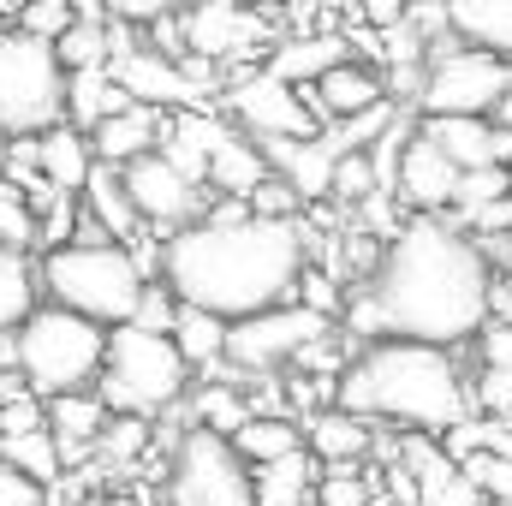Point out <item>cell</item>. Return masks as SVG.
Wrapping results in <instances>:
<instances>
[{"label": "cell", "mask_w": 512, "mask_h": 506, "mask_svg": "<svg viewBox=\"0 0 512 506\" xmlns=\"http://www.w3.org/2000/svg\"><path fill=\"white\" fill-rule=\"evenodd\" d=\"M471 405H477L483 417H501V423H512V370L483 364V376L471 381Z\"/></svg>", "instance_id": "obj_42"}, {"label": "cell", "mask_w": 512, "mask_h": 506, "mask_svg": "<svg viewBox=\"0 0 512 506\" xmlns=\"http://www.w3.org/2000/svg\"><path fill=\"white\" fill-rule=\"evenodd\" d=\"M268 173H274V167H268L262 143H256L245 126H233L215 143V155H209V191H221V197H245V203H251V191Z\"/></svg>", "instance_id": "obj_22"}, {"label": "cell", "mask_w": 512, "mask_h": 506, "mask_svg": "<svg viewBox=\"0 0 512 506\" xmlns=\"http://www.w3.org/2000/svg\"><path fill=\"white\" fill-rule=\"evenodd\" d=\"M84 209H90L120 245H131V239L143 233V215H137V203H131V191H126V173H120L114 161H96V173L84 179Z\"/></svg>", "instance_id": "obj_25"}, {"label": "cell", "mask_w": 512, "mask_h": 506, "mask_svg": "<svg viewBox=\"0 0 512 506\" xmlns=\"http://www.w3.org/2000/svg\"><path fill=\"white\" fill-rule=\"evenodd\" d=\"M256 143H262L268 167H274L304 203L334 197V167H340V155H334L322 137H256Z\"/></svg>", "instance_id": "obj_16"}, {"label": "cell", "mask_w": 512, "mask_h": 506, "mask_svg": "<svg viewBox=\"0 0 512 506\" xmlns=\"http://www.w3.org/2000/svg\"><path fill=\"white\" fill-rule=\"evenodd\" d=\"M507 179H512V167H507Z\"/></svg>", "instance_id": "obj_59"}, {"label": "cell", "mask_w": 512, "mask_h": 506, "mask_svg": "<svg viewBox=\"0 0 512 506\" xmlns=\"http://www.w3.org/2000/svg\"><path fill=\"white\" fill-rule=\"evenodd\" d=\"M0 245L6 251H42V209L18 179H0Z\"/></svg>", "instance_id": "obj_33"}, {"label": "cell", "mask_w": 512, "mask_h": 506, "mask_svg": "<svg viewBox=\"0 0 512 506\" xmlns=\"http://www.w3.org/2000/svg\"><path fill=\"white\" fill-rule=\"evenodd\" d=\"M54 48H60V66H66V72L108 66V60H114V18H78Z\"/></svg>", "instance_id": "obj_34"}, {"label": "cell", "mask_w": 512, "mask_h": 506, "mask_svg": "<svg viewBox=\"0 0 512 506\" xmlns=\"http://www.w3.org/2000/svg\"><path fill=\"white\" fill-rule=\"evenodd\" d=\"M405 506H477V489L459 477V483H447V489H423L417 501H405Z\"/></svg>", "instance_id": "obj_52"}, {"label": "cell", "mask_w": 512, "mask_h": 506, "mask_svg": "<svg viewBox=\"0 0 512 506\" xmlns=\"http://www.w3.org/2000/svg\"><path fill=\"white\" fill-rule=\"evenodd\" d=\"M322 489V459L310 447L256 465V506H310Z\"/></svg>", "instance_id": "obj_24"}, {"label": "cell", "mask_w": 512, "mask_h": 506, "mask_svg": "<svg viewBox=\"0 0 512 506\" xmlns=\"http://www.w3.org/2000/svg\"><path fill=\"white\" fill-rule=\"evenodd\" d=\"M78 191H60L48 209H42V251H60V245H72V233H78Z\"/></svg>", "instance_id": "obj_44"}, {"label": "cell", "mask_w": 512, "mask_h": 506, "mask_svg": "<svg viewBox=\"0 0 512 506\" xmlns=\"http://www.w3.org/2000/svg\"><path fill=\"white\" fill-rule=\"evenodd\" d=\"M495 316V268L477 233L417 215L382 251V268L346 304V328L370 340L465 346Z\"/></svg>", "instance_id": "obj_1"}, {"label": "cell", "mask_w": 512, "mask_h": 506, "mask_svg": "<svg viewBox=\"0 0 512 506\" xmlns=\"http://www.w3.org/2000/svg\"><path fill=\"white\" fill-rule=\"evenodd\" d=\"M316 506H370V477H358L352 465H328L322 489H316Z\"/></svg>", "instance_id": "obj_43"}, {"label": "cell", "mask_w": 512, "mask_h": 506, "mask_svg": "<svg viewBox=\"0 0 512 506\" xmlns=\"http://www.w3.org/2000/svg\"><path fill=\"white\" fill-rule=\"evenodd\" d=\"M358 18H364L370 30H393V24L411 18V0H358Z\"/></svg>", "instance_id": "obj_51"}, {"label": "cell", "mask_w": 512, "mask_h": 506, "mask_svg": "<svg viewBox=\"0 0 512 506\" xmlns=\"http://www.w3.org/2000/svg\"><path fill=\"white\" fill-rule=\"evenodd\" d=\"M149 417H137V411H114L108 417V429L96 435V465H114V471H126L131 459L149 447Z\"/></svg>", "instance_id": "obj_35"}, {"label": "cell", "mask_w": 512, "mask_h": 506, "mask_svg": "<svg viewBox=\"0 0 512 506\" xmlns=\"http://www.w3.org/2000/svg\"><path fill=\"white\" fill-rule=\"evenodd\" d=\"M459 179H465V167L429 137V131L417 126L411 131V143H405V161H399V191L393 197H405L417 215H435V209H453V197H459Z\"/></svg>", "instance_id": "obj_15"}, {"label": "cell", "mask_w": 512, "mask_h": 506, "mask_svg": "<svg viewBox=\"0 0 512 506\" xmlns=\"http://www.w3.org/2000/svg\"><path fill=\"white\" fill-rule=\"evenodd\" d=\"M334 66H346V36H334V30H298V36H286V42H274L268 48V72L274 78H286V84H316V78H328Z\"/></svg>", "instance_id": "obj_18"}, {"label": "cell", "mask_w": 512, "mask_h": 506, "mask_svg": "<svg viewBox=\"0 0 512 506\" xmlns=\"http://www.w3.org/2000/svg\"><path fill=\"white\" fill-rule=\"evenodd\" d=\"M376 191H382V179H376V161H370V155H340V167H334V197L364 209Z\"/></svg>", "instance_id": "obj_40"}, {"label": "cell", "mask_w": 512, "mask_h": 506, "mask_svg": "<svg viewBox=\"0 0 512 506\" xmlns=\"http://www.w3.org/2000/svg\"><path fill=\"white\" fill-rule=\"evenodd\" d=\"M447 18L459 42L512 60V0H447Z\"/></svg>", "instance_id": "obj_27"}, {"label": "cell", "mask_w": 512, "mask_h": 506, "mask_svg": "<svg viewBox=\"0 0 512 506\" xmlns=\"http://www.w3.org/2000/svg\"><path fill=\"white\" fill-rule=\"evenodd\" d=\"M251 209L256 215H268V221H298V209H304V197L280 179V173H268L262 185L251 191Z\"/></svg>", "instance_id": "obj_45"}, {"label": "cell", "mask_w": 512, "mask_h": 506, "mask_svg": "<svg viewBox=\"0 0 512 506\" xmlns=\"http://www.w3.org/2000/svg\"><path fill=\"white\" fill-rule=\"evenodd\" d=\"M167 131H173V108H149V102H131L126 114L102 120V126L90 131V137H96V155H102V161L126 167V161H137V155L161 149V143H167Z\"/></svg>", "instance_id": "obj_17"}, {"label": "cell", "mask_w": 512, "mask_h": 506, "mask_svg": "<svg viewBox=\"0 0 512 506\" xmlns=\"http://www.w3.org/2000/svg\"><path fill=\"white\" fill-rule=\"evenodd\" d=\"M72 72L60 48L30 30H0V137H42L66 120Z\"/></svg>", "instance_id": "obj_7"}, {"label": "cell", "mask_w": 512, "mask_h": 506, "mask_svg": "<svg viewBox=\"0 0 512 506\" xmlns=\"http://www.w3.org/2000/svg\"><path fill=\"white\" fill-rule=\"evenodd\" d=\"M143 262L131 245L120 239H102V245H60V251H42V292L78 316H96L102 328H120L137 316L143 304Z\"/></svg>", "instance_id": "obj_4"}, {"label": "cell", "mask_w": 512, "mask_h": 506, "mask_svg": "<svg viewBox=\"0 0 512 506\" xmlns=\"http://www.w3.org/2000/svg\"><path fill=\"white\" fill-rule=\"evenodd\" d=\"M233 441H239V453H245L251 465H268V459H286V453L310 447V441H304V423H298V417H280V411H256Z\"/></svg>", "instance_id": "obj_30"}, {"label": "cell", "mask_w": 512, "mask_h": 506, "mask_svg": "<svg viewBox=\"0 0 512 506\" xmlns=\"http://www.w3.org/2000/svg\"><path fill=\"white\" fill-rule=\"evenodd\" d=\"M340 405L358 417L405 423L417 435H447L471 411V387L453 364V346L429 340H370L346 376H340Z\"/></svg>", "instance_id": "obj_3"}, {"label": "cell", "mask_w": 512, "mask_h": 506, "mask_svg": "<svg viewBox=\"0 0 512 506\" xmlns=\"http://www.w3.org/2000/svg\"><path fill=\"white\" fill-rule=\"evenodd\" d=\"M96 393L114 411H137V417L173 411L191 393V358L179 352L173 334H149L137 322H120L108 340V370L96 381Z\"/></svg>", "instance_id": "obj_6"}, {"label": "cell", "mask_w": 512, "mask_h": 506, "mask_svg": "<svg viewBox=\"0 0 512 506\" xmlns=\"http://www.w3.org/2000/svg\"><path fill=\"white\" fill-rule=\"evenodd\" d=\"M42 143V179L54 185V191H84V179L96 173V137L84 126H72V120H60L54 131H42L36 137Z\"/></svg>", "instance_id": "obj_23"}, {"label": "cell", "mask_w": 512, "mask_h": 506, "mask_svg": "<svg viewBox=\"0 0 512 506\" xmlns=\"http://www.w3.org/2000/svg\"><path fill=\"white\" fill-rule=\"evenodd\" d=\"M36 286H42V268H30V251H6L0 245V328H24L30 322Z\"/></svg>", "instance_id": "obj_32"}, {"label": "cell", "mask_w": 512, "mask_h": 506, "mask_svg": "<svg viewBox=\"0 0 512 506\" xmlns=\"http://www.w3.org/2000/svg\"><path fill=\"white\" fill-rule=\"evenodd\" d=\"M477 352H483V364H495V370H512V322H507V316H495V322L477 334Z\"/></svg>", "instance_id": "obj_50"}, {"label": "cell", "mask_w": 512, "mask_h": 506, "mask_svg": "<svg viewBox=\"0 0 512 506\" xmlns=\"http://www.w3.org/2000/svg\"><path fill=\"white\" fill-rule=\"evenodd\" d=\"M245 6H274V0H245Z\"/></svg>", "instance_id": "obj_56"}, {"label": "cell", "mask_w": 512, "mask_h": 506, "mask_svg": "<svg viewBox=\"0 0 512 506\" xmlns=\"http://www.w3.org/2000/svg\"><path fill=\"white\" fill-rule=\"evenodd\" d=\"M84 506H108V501H84Z\"/></svg>", "instance_id": "obj_57"}, {"label": "cell", "mask_w": 512, "mask_h": 506, "mask_svg": "<svg viewBox=\"0 0 512 506\" xmlns=\"http://www.w3.org/2000/svg\"><path fill=\"white\" fill-rule=\"evenodd\" d=\"M251 417H256V405L239 393V381H203L191 393V423H203L215 435H239Z\"/></svg>", "instance_id": "obj_31"}, {"label": "cell", "mask_w": 512, "mask_h": 506, "mask_svg": "<svg viewBox=\"0 0 512 506\" xmlns=\"http://www.w3.org/2000/svg\"><path fill=\"white\" fill-rule=\"evenodd\" d=\"M399 114H393V102H382V108H370V114H352V120H334V126L322 131V143L334 149V155H364L376 137H382L387 126H393Z\"/></svg>", "instance_id": "obj_37"}, {"label": "cell", "mask_w": 512, "mask_h": 506, "mask_svg": "<svg viewBox=\"0 0 512 506\" xmlns=\"http://www.w3.org/2000/svg\"><path fill=\"white\" fill-rule=\"evenodd\" d=\"M489 506H507V501H489Z\"/></svg>", "instance_id": "obj_58"}, {"label": "cell", "mask_w": 512, "mask_h": 506, "mask_svg": "<svg viewBox=\"0 0 512 506\" xmlns=\"http://www.w3.org/2000/svg\"><path fill=\"white\" fill-rule=\"evenodd\" d=\"M459 471H465V483H471L477 495L512 506V459L507 453H471V459H459Z\"/></svg>", "instance_id": "obj_38"}, {"label": "cell", "mask_w": 512, "mask_h": 506, "mask_svg": "<svg viewBox=\"0 0 512 506\" xmlns=\"http://www.w3.org/2000/svg\"><path fill=\"white\" fill-rule=\"evenodd\" d=\"M387 90L376 72H364V66H334L328 78H316L310 84V108H316V120H322V131L334 126V120H352V114H370V108H382Z\"/></svg>", "instance_id": "obj_20"}, {"label": "cell", "mask_w": 512, "mask_h": 506, "mask_svg": "<svg viewBox=\"0 0 512 506\" xmlns=\"http://www.w3.org/2000/svg\"><path fill=\"white\" fill-rule=\"evenodd\" d=\"M179 304H185V298H179L167 280H149V286H143V304H137V316H131V322H137V328H149V334H173Z\"/></svg>", "instance_id": "obj_41"}, {"label": "cell", "mask_w": 512, "mask_h": 506, "mask_svg": "<svg viewBox=\"0 0 512 506\" xmlns=\"http://www.w3.org/2000/svg\"><path fill=\"white\" fill-rule=\"evenodd\" d=\"M507 90H512V66L501 54L435 42L423 90H417V108H423V120L429 114H495Z\"/></svg>", "instance_id": "obj_9"}, {"label": "cell", "mask_w": 512, "mask_h": 506, "mask_svg": "<svg viewBox=\"0 0 512 506\" xmlns=\"http://www.w3.org/2000/svg\"><path fill=\"white\" fill-rule=\"evenodd\" d=\"M227 114L251 137H322V120H316L310 96L298 84L274 78V72H239L227 84Z\"/></svg>", "instance_id": "obj_11"}, {"label": "cell", "mask_w": 512, "mask_h": 506, "mask_svg": "<svg viewBox=\"0 0 512 506\" xmlns=\"http://www.w3.org/2000/svg\"><path fill=\"white\" fill-rule=\"evenodd\" d=\"M72 24H78V0H24V12H18V30L48 36V42H60Z\"/></svg>", "instance_id": "obj_39"}, {"label": "cell", "mask_w": 512, "mask_h": 506, "mask_svg": "<svg viewBox=\"0 0 512 506\" xmlns=\"http://www.w3.org/2000/svg\"><path fill=\"white\" fill-rule=\"evenodd\" d=\"M304 256H310L304 221H268V215L191 221V227H173L161 280L185 304H203V310L239 322V316L298 298V280L310 268Z\"/></svg>", "instance_id": "obj_2"}, {"label": "cell", "mask_w": 512, "mask_h": 506, "mask_svg": "<svg viewBox=\"0 0 512 506\" xmlns=\"http://www.w3.org/2000/svg\"><path fill=\"white\" fill-rule=\"evenodd\" d=\"M185 42H191V54L227 66V60H245L256 42H268V24L245 0H197L185 12Z\"/></svg>", "instance_id": "obj_14"}, {"label": "cell", "mask_w": 512, "mask_h": 506, "mask_svg": "<svg viewBox=\"0 0 512 506\" xmlns=\"http://www.w3.org/2000/svg\"><path fill=\"white\" fill-rule=\"evenodd\" d=\"M334 316L310 310V304H274V310H256V316H239L227 328V370L233 376H262L274 364H292L304 358L310 346L334 340L328 334Z\"/></svg>", "instance_id": "obj_10"}, {"label": "cell", "mask_w": 512, "mask_h": 506, "mask_svg": "<svg viewBox=\"0 0 512 506\" xmlns=\"http://www.w3.org/2000/svg\"><path fill=\"white\" fill-rule=\"evenodd\" d=\"M0 506H48V489L36 477H24L12 459H0Z\"/></svg>", "instance_id": "obj_48"}, {"label": "cell", "mask_w": 512, "mask_h": 506, "mask_svg": "<svg viewBox=\"0 0 512 506\" xmlns=\"http://www.w3.org/2000/svg\"><path fill=\"white\" fill-rule=\"evenodd\" d=\"M167 506H256V465L239 453L233 435L191 423L173 441Z\"/></svg>", "instance_id": "obj_8"}, {"label": "cell", "mask_w": 512, "mask_h": 506, "mask_svg": "<svg viewBox=\"0 0 512 506\" xmlns=\"http://www.w3.org/2000/svg\"><path fill=\"white\" fill-rule=\"evenodd\" d=\"M340 280L328 274V268H304V280H298V304H310V310H322V316H340V292H334Z\"/></svg>", "instance_id": "obj_49"}, {"label": "cell", "mask_w": 512, "mask_h": 506, "mask_svg": "<svg viewBox=\"0 0 512 506\" xmlns=\"http://www.w3.org/2000/svg\"><path fill=\"white\" fill-rule=\"evenodd\" d=\"M495 120H501V126H512V90L501 96V108H495Z\"/></svg>", "instance_id": "obj_55"}, {"label": "cell", "mask_w": 512, "mask_h": 506, "mask_svg": "<svg viewBox=\"0 0 512 506\" xmlns=\"http://www.w3.org/2000/svg\"><path fill=\"white\" fill-rule=\"evenodd\" d=\"M108 340H114V328H102L96 316H78L66 304H42L18 328V376L42 399L84 393L108 370Z\"/></svg>", "instance_id": "obj_5"}, {"label": "cell", "mask_w": 512, "mask_h": 506, "mask_svg": "<svg viewBox=\"0 0 512 506\" xmlns=\"http://www.w3.org/2000/svg\"><path fill=\"white\" fill-rule=\"evenodd\" d=\"M108 66H114V78L131 90V102L173 108V114H179V108H209V84H197L191 66L173 60V54H161V48H126V54H114Z\"/></svg>", "instance_id": "obj_13"}, {"label": "cell", "mask_w": 512, "mask_h": 506, "mask_svg": "<svg viewBox=\"0 0 512 506\" xmlns=\"http://www.w3.org/2000/svg\"><path fill=\"white\" fill-rule=\"evenodd\" d=\"M495 262L507 268V280H512V233H507V239H495Z\"/></svg>", "instance_id": "obj_54"}, {"label": "cell", "mask_w": 512, "mask_h": 506, "mask_svg": "<svg viewBox=\"0 0 512 506\" xmlns=\"http://www.w3.org/2000/svg\"><path fill=\"white\" fill-rule=\"evenodd\" d=\"M304 441H310V453L322 465H358L376 447V429H370V417H358L346 405H328V411L304 417Z\"/></svg>", "instance_id": "obj_21"}, {"label": "cell", "mask_w": 512, "mask_h": 506, "mask_svg": "<svg viewBox=\"0 0 512 506\" xmlns=\"http://www.w3.org/2000/svg\"><path fill=\"white\" fill-rule=\"evenodd\" d=\"M161 155L185 173V179H197V185H209V149L197 143V137H185V131L173 126L167 131V143H161Z\"/></svg>", "instance_id": "obj_47"}, {"label": "cell", "mask_w": 512, "mask_h": 506, "mask_svg": "<svg viewBox=\"0 0 512 506\" xmlns=\"http://www.w3.org/2000/svg\"><path fill=\"white\" fill-rule=\"evenodd\" d=\"M227 316L203 310V304H179V322H173V340L179 352L191 358V370H209V364H227Z\"/></svg>", "instance_id": "obj_28"}, {"label": "cell", "mask_w": 512, "mask_h": 506, "mask_svg": "<svg viewBox=\"0 0 512 506\" xmlns=\"http://www.w3.org/2000/svg\"><path fill=\"white\" fill-rule=\"evenodd\" d=\"M108 417H114V405H108L96 387L48 399V429L60 435V453H66V465H78V459H90V453H96V435L108 429Z\"/></svg>", "instance_id": "obj_19"}, {"label": "cell", "mask_w": 512, "mask_h": 506, "mask_svg": "<svg viewBox=\"0 0 512 506\" xmlns=\"http://www.w3.org/2000/svg\"><path fill=\"white\" fill-rule=\"evenodd\" d=\"M0 370H18V328H0Z\"/></svg>", "instance_id": "obj_53"}, {"label": "cell", "mask_w": 512, "mask_h": 506, "mask_svg": "<svg viewBox=\"0 0 512 506\" xmlns=\"http://www.w3.org/2000/svg\"><path fill=\"white\" fill-rule=\"evenodd\" d=\"M120 173H126L131 203H137V215H143L149 227H191V221H203V185L185 179L161 149L126 161Z\"/></svg>", "instance_id": "obj_12"}, {"label": "cell", "mask_w": 512, "mask_h": 506, "mask_svg": "<svg viewBox=\"0 0 512 506\" xmlns=\"http://www.w3.org/2000/svg\"><path fill=\"white\" fill-rule=\"evenodd\" d=\"M0 459H12L24 477H36L42 489H54L60 483V471H66V453H60V435L42 423V429H24V435H0Z\"/></svg>", "instance_id": "obj_29"}, {"label": "cell", "mask_w": 512, "mask_h": 506, "mask_svg": "<svg viewBox=\"0 0 512 506\" xmlns=\"http://www.w3.org/2000/svg\"><path fill=\"white\" fill-rule=\"evenodd\" d=\"M114 24H161V18H179L191 12L197 0H102Z\"/></svg>", "instance_id": "obj_46"}, {"label": "cell", "mask_w": 512, "mask_h": 506, "mask_svg": "<svg viewBox=\"0 0 512 506\" xmlns=\"http://www.w3.org/2000/svg\"><path fill=\"white\" fill-rule=\"evenodd\" d=\"M131 90L114 78V66H90V72H72V90H66V120L84 131H96L102 120L126 114Z\"/></svg>", "instance_id": "obj_26"}, {"label": "cell", "mask_w": 512, "mask_h": 506, "mask_svg": "<svg viewBox=\"0 0 512 506\" xmlns=\"http://www.w3.org/2000/svg\"><path fill=\"white\" fill-rule=\"evenodd\" d=\"M501 197H512L507 167H471V173L459 179V197H453V209H459V221H453V227H465V233H471V221H477L489 203H501Z\"/></svg>", "instance_id": "obj_36"}]
</instances>
